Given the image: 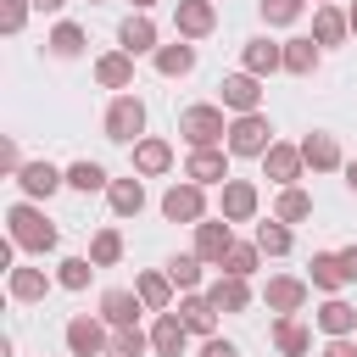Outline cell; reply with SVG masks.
<instances>
[{
    "label": "cell",
    "mask_w": 357,
    "mask_h": 357,
    "mask_svg": "<svg viewBox=\"0 0 357 357\" xmlns=\"http://www.w3.org/2000/svg\"><path fill=\"white\" fill-rule=\"evenodd\" d=\"M12 223H17V240L23 246H51V229H39L34 212H12Z\"/></svg>",
    "instance_id": "6da1fadb"
},
{
    "label": "cell",
    "mask_w": 357,
    "mask_h": 357,
    "mask_svg": "<svg viewBox=\"0 0 357 357\" xmlns=\"http://www.w3.org/2000/svg\"><path fill=\"white\" fill-rule=\"evenodd\" d=\"M134 128H140V106H134V101H123V106L112 112V140H128Z\"/></svg>",
    "instance_id": "7a4b0ae2"
},
{
    "label": "cell",
    "mask_w": 357,
    "mask_h": 357,
    "mask_svg": "<svg viewBox=\"0 0 357 357\" xmlns=\"http://www.w3.org/2000/svg\"><path fill=\"white\" fill-rule=\"evenodd\" d=\"M235 146H240V151H257V146H262V123H251V117H246V123L235 128Z\"/></svg>",
    "instance_id": "3957f363"
},
{
    "label": "cell",
    "mask_w": 357,
    "mask_h": 357,
    "mask_svg": "<svg viewBox=\"0 0 357 357\" xmlns=\"http://www.w3.org/2000/svg\"><path fill=\"white\" fill-rule=\"evenodd\" d=\"M73 185H78V190H101V168H95V162H78V168H73Z\"/></svg>",
    "instance_id": "277c9868"
},
{
    "label": "cell",
    "mask_w": 357,
    "mask_h": 357,
    "mask_svg": "<svg viewBox=\"0 0 357 357\" xmlns=\"http://www.w3.org/2000/svg\"><path fill=\"white\" fill-rule=\"evenodd\" d=\"M106 312H112L117 324H128V319H134V301H128L123 290H112V296H106Z\"/></svg>",
    "instance_id": "5b68a950"
},
{
    "label": "cell",
    "mask_w": 357,
    "mask_h": 357,
    "mask_svg": "<svg viewBox=\"0 0 357 357\" xmlns=\"http://www.w3.org/2000/svg\"><path fill=\"white\" fill-rule=\"evenodd\" d=\"M23 185L39 196V190H51V185H56V173H51V168H28V173H23Z\"/></svg>",
    "instance_id": "8992f818"
},
{
    "label": "cell",
    "mask_w": 357,
    "mask_h": 357,
    "mask_svg": "<svg viewBox=\"0 0 357 357\" xmlns=\"http://www.w3.org/2000/svg\"><path fill=\"white\" fill-rule=\"evenodd\" d=\"M123 45H128V51H146V45H151V28H146V23H128V28H123Z\"/></svg>",
    "instance_id": "52a82bcc"
},
{
    "label": "cell",
    "mask_w": 357,
    "mask_h": 357,
    "mask_svg": "<svg viewBox=\"0 0 357 357\" xmlns=\"http://www.w3.org/2000/svg\"><path fill=\"white\" fill-rule=\"evenodd\" d=\"M190 212H196V196H190V190H185V196L173 190V196H168V218H190Z\"/></svg>",
    "instance_id": "ba28073f"
},
{
    "label": "cell",
    "mask_w": 357,
    "mask_h": 357,
    "mask_svg": "<svg viewBox=\"0 0 357 357\" xmlns=\"http://www.w3.org/2000/svg\"><path fill=\"white\" fill-rule=\"evenodd\" d=\"M212 128H218V117H212V112H190V134H196V140H207Z\"/></svg>",
    "instance_id": "9c48e42d"
},
{
    "label": "cell",
    "mask_w": 357,
    "mask_h": 357,
    "mask_svg": "<svg viewBox=\"0 0 357 357\" xmlns=\"http://www.w3.org/2000/svg\"><path fill=\"white\" fill-rule=\"evenodd\" d=\"M251 95H257V89H251L246 78H235V84H229V101H235V106H251Z\"/></svg>",
    "instance_id": "30bf717a"
},
{
    "label": "cell",
    "mask_w": 357,
    "mask_h": 357,
    "mask_svg": "<svg viewBox=\"0 0 357 357\" xmlns=\"http://www.w3.org/2000/svg\"><path fill=\"white\" fill-rule=\"evenodd\" d=\"M157 346H162V352H178V324H162V330H157Z\"/></svg>",
    "instance_id": "8fae6325"
},
{
    "label": "cell",
    "mask_w": 357,
    "mask_h": 357,
    "mask_svg": "<svg viewBox=\"0 0 357 357\" xmlns=\"http://www.w3.org/2000/svg\"><path fill=\"white\" fill-rule=\"evenodd\" d=\"M56 51H62V56L78 51V28H62V34H56Z\"/></svg>",
    "instance_id": "7c38bea8"
},
{
    "label": "cell",
    "mask_w": 357,
    "mask_h": 357,
    "mask_svg": "<svg viewBox=\"0 0 357 357\" xmlns=\"http://www.w3.org/2000/svg\"><path fill=\"white\" fill-rule=\"evenodd\" d=\"M162 67H168V73H185V67H190V51H168Z\"/></svg>",
    "instance_id": "4fadbf2b"
},
{
    "label": "cell",
    "mask_w": 357,
    "mask_h": 357,
    "mask_svg": "<svg viewBox=\"0 0 357 357\" xmlns=\"http://www.w3.org/2000/svg\"><path fill=\"white\" fill-rule=\"evenodd\" d=\"M112 201H117V207H123V212H134V207H140V190H134V185H123V190H117V196H112Z\"/></svg>",
    "instance_id": "5bb4252c"
},
{
    "label": "cell",
    "mask_w": 357,
    "mask_h": 357,
    "mask_svg": "<svg viewBox=\"0 0 357 357\" xmlns=\"http://www.w3.org/2000/svg\"><path fill=\"white\" fill-rule=\"evenodd\" d=\"M73 346L89 352V346H95V330H89V324H73Z\"/></svg>",
    "instance_id": "9a60e30c"
},
{
    "label": "cell",
    "mask_w": 357,
    "mask_h": 357,
    "mask_svg": "<svg viewBox=\"0 0 357 357\" xmlns=\"http://www.w3.org/2000/svg\"><path fill=\"white\" fill-rule=\"evenodd\" d=\"M218 173V157H196V178H212Z\"/></svg>",
    "instance_id": "2e32d148"
},
{
    "label": "cell",
    "mask_w": 357,
    "mask_h": 357,
    "mask_svg": "<svg viewBox=\"0 0 357 357\" xmlns=\"http://www.w3.org/2000/svg\"><path fill=\"white\" fill-rule=\"evenodd\" d=\"M117 357H140V335H128V341H117Z\"/></svg>",
    "instance_id": "e0dca14e"
},
{
    "label": "cell",
    "mask_w": 357,
    "mask_h": 357,
    "mask_svg": "<svg viewBox=\"0 0 357 357\" xmlns=\"http://www.w3.org/2000/svg\"><path fill=\"white\" fill-rule=\"evenodd\" d=\"M296 12V0H274V6H268V17H290Z\"/></svg>",
    "instance_id": "ac0fdd59"
},
{
    "label": "cell",
    "mask_w": 357,
    "mask_h": 357,
    "mask_svg": "<svg viewBox=\"0 0 357 357\" xmlns=\"http://www.w3.org/2000/svg\"><path fill=\"white\" fill-rule=\"evenodd\" d=\"M207 357H235V352L229 346H207Z\"/></svg>",
    "instance_id": "d6986e66"
},
{
    "label": "cell",
    "mask_w": 357,
    "mask_h": 357,
    "mask_svg": "<svg viewBox=\"0 0 357 357\" xmlns=\"http://www.w3.org/2000/svg\"><path fill=\"white\" fill-rule=\"evenodd\" d=\"M39 6H62V0H39Z\"/></svg>",
    "instance_id": "ffe728a7"
},
{
    "label": "cell",
    "mask_w": 357,
    "mask_h": 357,
    "mask_svg": "<svg viewBox=\"0 0 357 357\" xmlns=\"http://www.w3.org/2000/svg\"><path fill=\"white\" fill-rule=\"evenodd\" d=\"M352 185H357V168H352Z\"/></svg>",
    "instance_id": "44dd1931"
}]
</instances>
